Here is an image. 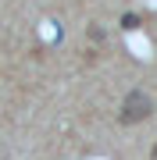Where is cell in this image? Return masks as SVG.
<instances>
[{
	"instance_id": "cell-1",
	"label": "cell",
	"mask_w": 157,
	"mask_h": 160,
	"mask_svg": "<svg viewBox=\"0 0 157 160\" xmlns=\"http://www.w3.org/2000/svg\"><path fill=\"white\" fill-rule=\"evenodd\" d=\"M150 114H154V100L146 96L143 89H132L122 100V114L118 118H122V125H139V121H146Z\"/></svg>"
},
{
	"instance_id": "cell-2",
	"label": "cell",
	"mask_w": 157,
	"mask_h": 160,
	"mask_svg": "<svg viewBox=\"0 0 157 160\" xmlns=\"http://www.w3.org/2000/svg\"><path fill=\"white\" fill-rule=\"evenodd\" d=\"M139 25H143V18H139V14H125V18H122V29H128V32L139 29Z\"/></svg>"
},
{
	"instance_id": "cell-3",
	"label": "cell",
	"mask_w": 157,
	"mask_h": 160,
	"mask_svg": "<svg viewBox=\"0 0 157 160\" xmlns=\"http://www.w3.org/2000/svg\"><path fill=\"white\" fill-rule=\"evenodd\" d=\"M89 39H93V43H100V39H104V32H100L97 25H89Z\"/></svg>"
},
{
	"instance_id": "cell-4",
	"label": "cell",
	"mask_w": 157,
	"mask_h": 160,
	"mask_svg": "<svg viewBox=\"0 0 157 160\" xmlns=\"http://www.w3.org/2000/svg\"><path fill=\"white\" fill-rule=\"evenodd\" d=\"M150 160H157V146H154V149H150Z\"/></svg>"
}]
</instances>
